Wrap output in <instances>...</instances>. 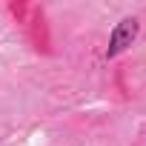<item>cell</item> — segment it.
<instances>
[{
    "label": "cell",
    "instance_id": "obj_1",
    "mask_svg": "<svg viewBox=\"0 0 146 146\" xmlns=\"http://www.w3.org/2000/svg\"><path fill=\"white\" fill-rule=\"evenodd\" d=\"M20 26H23L29 43L37 52H43V54L52 52V32H49V20H46L43 6H29V12H26V17H23Z\"/></svg>",
    "mask_w": 146,
    "mask_h": 146
},
{
    "label": "cell",
    "instance_id": "obj_2",
    "mask_svg": "<svg viewBox=\"0 0 146 146\" xmlns=\"http://www.w3.org/2000/svg\"><path fill=\"white\" fill-rule=\"evenodd\" d=\"M137 32H140V23H137V17H123L112 32H109V46H106V57L112 60V57H117V54H123L132 43H135V37H137Z\"/></svg>",
    "mask_w": 146,
    "mask_h": 146
}]
</instances>
